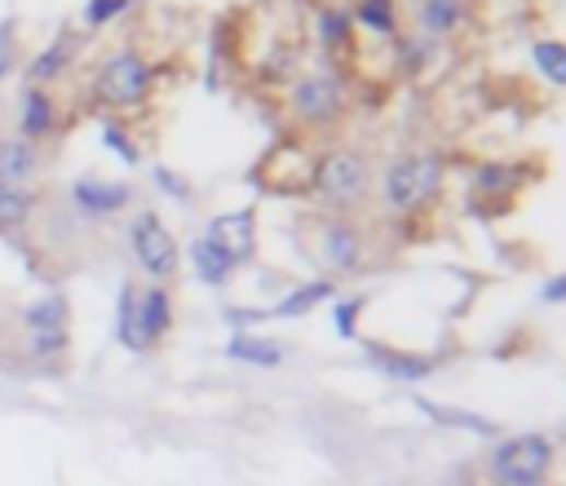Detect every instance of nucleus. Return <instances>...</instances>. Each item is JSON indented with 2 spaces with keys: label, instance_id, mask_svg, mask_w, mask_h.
I'll return each instance as SVG.
<instances>
[{
  "label": "nucleus",
  "instance_id": "nucleus-28",
  "mask_svg": "<svg viewBox=\"0 0 566 486\" xmlns=\"http://www.w3.org/2000/svg\"><path fill=\"white\" fill-rule=\"evenodd\" d=\"M544 301H566V275L544 284Z\"/></svg>",
  "mask_w": 566,
  "mask_h": 486
},
{
  "label": "nucleus",
  "instance_id": "nucleus-26",
  "mask_svg": "<svg viewBox=\"0 0 566 486\" xmlns=\"http://www.w3.org/2000/svg\"><path fill=\"white\" fill-rule=\"evenodd\" d=\"M102 147L106 151H116L125 164H138L142 160V147H138V138L120 125V119H106V125H102Z\"/></svg>",
  "mask_w": 566,
  "mask_h": 486
},
{
  "label": "nucleus",
  "instance_id": "nucleus-2",
  "mask_svg": "<svg viewBox=\"0 0 566 486\" xmlns=\"http://www.w3.org/2000/svg\"><path fill=\"white\" fill-rule=\"evenodd\" d=\"M319 212H368L377 199V164L359 147H327L305 177Z\"/></svg>",
  "mask_w": 566,
  "mask_h": 486
},
{
  "label": "nucleus",
  "instance_id": "nucleus-22",
  "mask_svg": "<svg viewBox=\"0 0 566 486\" xmlns=\"http://www.w3.org/2000/svg\"><path fill=\"white\" fill-rule=\"evenodd\" d=\"M332 292H336V284L319 275L314 284H305V288H297L292 297H284V301H279V305H275L270 314H275V319H297V314H305V310H314L319 301H327Z\"/></svg>",
  "mask_w": 566,
  "mask_h": 486
},
{
  "label": "nucleus",
  "instance_id": "nucleus-30",
  "mask_svg": "<svg viewBox=\"0 0 566 486\" xmlns=\"http://www.w3.org/2000/svg\"><path fill=\"white\" fill-rule=\"evenodd\" d=\"M134 5H138V0H134Z\"/></svg>",
  "mask_w": 566,
  "mask_h": 486
},
{
  "label": "nucleus",
  "instance_id": "nucleus-23",
  "mask_svg": "<svg viewBox=\"0 0 566 486\" xmlns=\"http://www.w3.org/2000/svg\"><path fill=\"white\" fill-rule=\"evenodd\" d=\"M531 62H535V71L548 84L566 89V40H535L531 45Z\"/></svg>",
  "mask_w": 566,
  "mask_h": 486
},
{
  "label": "nucleus",
  "instance_id": "nucleus-8",
  "mask_svg": "<svg viewBox=\"0 0 566 486\" xmlns=\"http://www.w3.org/2000/svg\"><path fill=\"white\" fill-rule=\"evenodd\" d=\"M129 253L138 262V270L151 279V284H173V275L182 270V248L173 230L164 225L160 212L142 208L134 221H129Z\"/></svg>",
  "mask_w": 566,
  "mask_h": 486
},
{
  "label": "nucleus",
  "instance_id": "nucleus-7",
  "mask_svg": "<svg viewBox=\"0 0 566 486\" xmlns=\"http://www.w3.org/2000/svg\"><path fill=\"white\" fill-rule=\"evenodd\" d=\"M23 332H27V354L36 362H62L71 349V301L67 292H45L23 305Z\"/></svg>",
  "mask_w": 566,
  "mask_h": 486
},
{
  "label": "nucleus",
  "instance_id": "nucleus-5",
  "mask_svg": "<svg viewBox=\"0 0 566 486\" xmlns=\"http://www.w3.org/2000/svg\"><path fill=\"white\" fill-rule=\"evenodd\" d=\"M346 111H350V93H346V80L336 71L297 76L292 89H288V119L301 134H314V138L336 134Z\"/></svg>",
  "mask_w": 566,
  "mask_h": 486
},
{
  "label": "nucleus",
  "instance_id": "nucleus-10",
  "mask_svg": "<svg viewBox=\"0 0 566 486\" xmlns=\"http://www.w3.org/2000/svg\"><path fill=\"white\" fill-rule=\"evenodd\" d=\"M19 138H27V142H49L54 134H58V125H62V111H58V97L49 93V89H36V84H23V93H19Z\"/></svg>",
  "mask_w": 566,
  "mask_h": 486
},
{
  "label": "nucleus",
  "instance_id": "nucleus-27",
  "mask_svg": "<svg viewBox=\"0 0 566 486\" xmlns=\"http://www.w3.org/2000/svg\"><path fill=\"white\" fill-rule=\"evenodd\" d=\"M155 182H160V190H169L173 199H190V190H186V182H182L177 173H169V169H155Z\"/></svg>",
  "mask_w": 566,
  "mask_h": 486
},
{
  "label": "nucleus",
  "instance_id": "nucleus-6",
  "mask_svg": "<svg viewBox=\"0 0 566 486\" xmlns=\"http://www.w3.org/2000/svg\"><path fill=\"white\" fill-rule=\"evenodd\" d=\"M155 89V67L138 49H116L93 76V102L106 111H134L151 97Z\"/></svg>",
  "mask_w": 566,
  "mask_h": 486
},
{
  "label": "nucleus",
  "instance_id": "nucleus-1",
  "mask_svg": "<svg viewBox=\"0 0 566 486\" xmlns=\"http://www.w3.org/2000/svg\"><path fill=\"white\" fill-rule=\"evenodd\" d=\"M297 243L323 279H359L368 275L385 248L368 212H314L297 225Z\"/></svg>",
  "mask_w": 566,
  "mask_h": 486
},
{
  "label": "nucleus",
  "instance_id": "nucleus-19",
  "mask_svg": "<svg viewBox=\"0 0 566 486\" xmlns=\"http://www.w3.org/2000/svg\"><path fill=\"white\" fill-rule=\"evenodd\" d=\"M355 27H368L372 36H394L403 32V14H398V0H359L355 14H350Z\"/></svg>",
  "mask_w": 566,
  "mask_h": 486
},
{
  "label": "nucleus",
  "instance_id": "nucleus-29",
  "mask_svg": "<svg viewBox=\"0 0 566 486\" xmlns=\"http://www.w3.org/2000/svg\"><path fill=\"white\" fill-rule=\"evenodd\" d=\"M10 58H14V49H10V32H0V80H5V71H10Z\"/></svg>",
  "mask_w": 566,
  "mask_h": 486
},
{
  "label": "nucleus",
  "instance_id": "nucleus-16",
  "mask_svg": "<svg viewBox=\"0 0 566 486\" xmlns=\"http://www.w3.org/2000/svg\"><path fill=\"white\" fill-rule=\"evenodd\" d=\"M190 266H195L199 284H208V288H226V284L235 279V270H240V262L226 253V248H217L208 234H199V239L190 243Z\"/></svg>",
  "mask_w": 566,
  "mask_h": 486
},
{
  "label": "nucleus",
  "instance_id": "nucleus-17",
  "mask_svg": "<svg viewBox=\"0 0 566 486\" xmlns=\"http://www.w3.org/2000/svg\"><path fill=\"white\" fill-rule=\"evenodd\" d=\"M368 354H372V362L381 372L403 377V381H425L438 368V358H429V354H403V349H381V345H372Z\"/></svg>",
  "mask_w": 566,
  "mask_h": 486
},
{
  "label": "nucleus",
  "instance_id": "nucleus-12",
  "mask_svg": "<svg viewBox=\"0 0 566 486\" xmlns=\"http://www.w3.org/2000/svg\"><path fill=\"white\" fill-rule=\"evenodd\" d=\"M217 248H226L240 266L253 262L257 253V212L253 208H240V212H226V217H212L208 230H204Z\"/></svg>",
  "mask_w": 566,
  "mask_h": 486
},
{
  "label": "nucleus",
  "instance_id": "nucleus-24",
  "mask_svg": "<svg viewBox=\"0 0 566 486\" xmlns=\"http://www.w3.org/2000/svg\"><path fill=\"white\" fill-rule=\"evenodd\" d=\"M129 10H134V0H84V10H80V23H84L89 32H97V27H106V23L125 19Z\"/></svg>",
  "mask_w": 566,
  "mask_h": 486
},
{
  "label": "nucleus",
  "instance_id": "nucleus-13",
  "mask_svg": "<svg viewBox=\"0 0 566 486\" xmlns=\"http://www.w3.org/2000/svg\"><path fill=\"white\" fill-rule=\"evenodd\" d=\"M45 169V155L27 138H0V186H32Z\"/></svg>",
  "mask_w": 566,
  "mask_h": 486
},
{
  "label": "nucleus",
  "instance_id": "nucleus-21",
  "mask_svg": "<svg viewBox=\"0 0 566 486\" xmlns=\"http://www.w3.org/2000/svg\"><path fill=\"white\" fill-rule=\"evenodd\" d=\"M226 354H231L235 362H253V368H279V362L288 358V349L279 340H262V336H235L231 345H226Z\"/></svg>",
  "mask_w": 566,
  "mask_h": 486
},
{
  "label": "nucleus",
  "instance_id": "nucleus-25",
  "mask_svg": "<svg viewBox=\"0 0 566 486\" xmlns=\"http://www.w3.org/2000/svg\"><path fill=\"white\" fill-rule=\"evenodd\" d=\"M522 186V177H518V169H509V164H487L478 177H474V190L478 195H509V190H518Z\"/></svg>",
  "mask_w": 566,
  "mask_h": 486
},
{
  "label": "nucleus",
  "instance_id": "nucleus-3",
  "mask_svg": "<svg viewBox=\"0 0 566 486\" xmlns=\"http://www.w3.org/2000/svg\"><path fill=\"white\" fill-rule=\"evenodd\" d=\"M470 468H474V482H483V486H553L557 442L548 433L500 438Z\"/></svg>",
  "mask_w": 566,
  "mask_h": 486
},
{
  "label": "nucleus",
  "instance_id": "nucleus-11",
  "mask_svg": "<svg viewBox=\"0 0 566 486\" xmlns=\"http://www.w3.org/2000/svg\"><path fill=\"white\" fill-rule=\"evenodd\" d=\"M173 323H177L173 288H169V284H151V288H142V292H138V332H142L147 354H151L155 345H164V340H169Z\"/></svg>",
  "mask_w": 566,
  "mask_h": 486
},
{
  "label": "nucleus",
  "instance_id": "nucleus-14",
  "mask_svg": "<svg viewBox=\"0 0 566 486\" xmlns=\"http://www.w3.org/2000/svg\"><path fill=\"white\" fill-rule=\"evenodd\" d=\"M76 54H80V36L62 32L58 40H49V45L27 62V84H36V89H54V84L71 71Z\"/></svg>",
  "mask_w": 566,
  "mask_h": 486
},
{
  "label": "nucleus",
  "instance_id": "nucleus-18",
  "mask_svg": "<svg viewBox=\"0 0 566 486\" xmlns=\"http://www.w3.org/2000/svg\"><path fill=\"white\" fill-rule=\"evenodd\" d=\"M36 190L32 186H0V234L27 230L36 217Z\"/></svg>",
  "mask_w": 566,
  "mask_h": 486
},
{
  "label": "nucleus",
  "instance_id": "nucleus-15",
  "mask_svg": "<svg viewBox=\"0 0 566 486\" xmlns=\"http://www.w3.org/2000/svg\"><path fill=\"white\" fill-rule=\"evenodd\" d=\"M470 23V0H416V32L438 40Z\"/></svg>",
  "mask_w": 566,
  "mask_h": 486
},
{
  "label": "nucleus",
  "instance_id": "nucleus-20",
  "mask_svg": "<svg viewBox=\"0 0 566 486\" xmlns=\"http://www.w3.org/2000/svg\"><path fill=\"white\" fill-rule=\"evenodd\" d=\"M138 284L134 279H125V288H120V301H116V340L129 349V354H147V345H142V332H138Z\"/></svg>",
  "mask_w": 566,
  "mask_h": 486
},
{
  "label": "nucleus",
  "instance_id": "nucleus-4",
  "mask_svg": "<svg viewBox=\"0 0 566 486\" xmlns=\"http://www.w3.org/2000/svg\"><path fill=\"white\" fill-rule=\"evenodd\" d=\"M442 186H447L442 151H412V155H398L381 169L377 199L390 217H416L442 195Z\"/></svg>",
  "mask_w": 566,
  "mask_h": 486
},
{
  "label": "nucleus",
  "instance_id": "nucleus-9",
  "mask_svg": "<svg viewBox=\"0 0 566 486\" xmlns=\"http://www.w3.org/2000/svg\"><path fill=\"white\" fill-rule=\"evenodd\" d=\"M71 204L80 217H120L134 208V186L129 182H106V177H80L71 182Z\"/></svg>",
  "mask_w": 566,
  "mask_h": 486
}]
</instances>
